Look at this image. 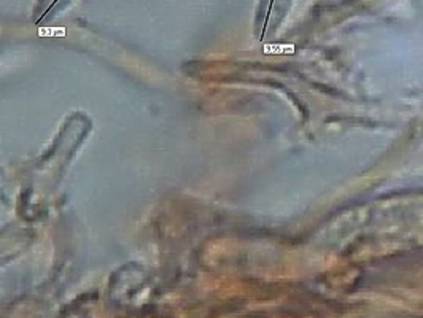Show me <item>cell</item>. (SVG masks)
Returning a JSON list of instances; mask_svg holds the SVG:
<instances>
[{
	"mask_svg": "<svg viewBox=\"0 0 423 318\" xmlns=\"http://www.w3.org/2000/svg\"><path fill=\"white\" fill-rule=\"evenodd\" d=\"M294 48L291 45H288V46H283V45H266L264 48V53L267 54H282V53H293Z\"/></svg>",
	"mask_w": 423,
	"mask_h": 318,
	"instance_id": "obj_1",
	"label": "cell"
}]
</instances>
